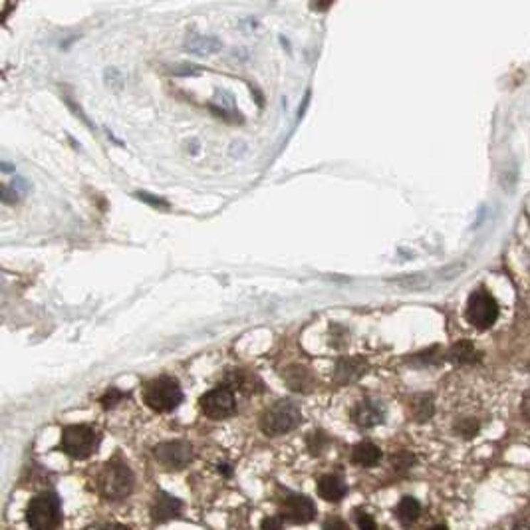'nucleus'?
Masks as SVG:
<instances>
[{
  "label": "nucleus",
  "mask_w": 530,
  "mask_h": 530,
  "mask_svg": "<svg viewBox=\"0 0 530 530\" xmlns=\"http://www.w3.org/2000/svg\"><path fill=\"white\" fill-rule=\"evenodd\" d=\"M135 487V477L131 473V469L128 467V463H123L120 459H112L103 473L100 474V481H98V489L102 493L103 499L108 501H123L128 499Z\"/></svg>",
  "instance_id": "f257e3e1"
},
{
  "label": "nucleus",
  "mask_w": 530,
  "mask_h": 530,
  "mask_svg": "<svg viewBox=\"0 0 530 530\" xmlns=\"http://www.w3.org/2000/svg\"><path fill=\"white\" fill-rule=\"evenodd\" d=\"M300 423H302V411L290 400H280L272 403L261 417V429L269 437L286 435L290 431H294Z\"/></svg>",
  "instance_id": "f03ea898"
},
{
  "label": "nucleus",
  "mask_w": 530,
  "mask_h": 530,
  "mask_svg": "<svg viewBox=\"0 0 530 530\" xmlns=\"http://www.w3.org/2000/svg\"><path fill=\"white\" fill-rule=\"evenodd\" d=\"M143 401H145L149 410L157 411V413H169V411L177 410L181 405L183 390L173 378H167V375L155 378V380L145 383Z\"/></svg>",
  "instance_id": "7ed1b4c3"
},
{
  "label": "nucleus",
  "mask_w": 530,
  "mask_h": 530,
  "mask_svg": "<svg viewBox=\"0 0 530 530\" xmlns=\"http://www.w3.org/2000/svg\"><path fill=\"white\" fill-rule=\"evenodd\" d=\"M62 521L60 514V499L52 491L36 494L28 502L26 509V522L32 530H56Z\"/></svg>",
  "instance_id": "20e7f679"
},
{
  "label": "nucleus",
  "mask_w": 530,
  "mask_h": 530,
  "mask_svg": "<svg viewBox=\"0 0 530 530\" xmlns=\"http://www.w3.org/2000/svg\"><path fill=\"white\" fill-rule=\"evenodd\" d=\"M100 433L90 425H68L62 429L60 449L72 459H88L98 451Z\"/></svg>",
  "instance_id": "39448f33"
},
{
  "label": "nucleus",
  "mask_w": 530,
  "mask_h": 530,
  "mask_svg": "<svg viewBox=\"0 0 530 530\" xmlns=\"http://www.w3.org/2000/svg\"><path fill=\"white\" fill-rule=\"evenodd\" d=\"M499 304L493 298V294L487 289H477L467 300L465 316L467 322L474 326L477 330H489L493 328L497 318H499Z\"/></svg>",
  "instance_id": "423d86ee"
},
{
  "label": "nucleus",
  "mask_w": 530,
  "mask_h": 530,
  "mask_svg": "<svg viewBox=\"0 0 530 530\" xmlns=\"http://www.w3.org/2000/svg\"><path fill=\"white\" fill-rule=\"evenodd\" d=\"M279 511L280 519L292 524H308L316 516L314 501L306 494L292 493V491H286L284 497H280Z\"/></svg>",
  "instance_id": "0eeeda50"
},
{
  "label": "nucleus",
  "mask_w": 530,
  "mask_h": 530,
  "mask_svg": "<svg viewBox=\"0 0 530 530\" xmlns=\"http://www.w3.org/2000/svg\"><path fill=\"white\" fill-rule=\"evenodd\" d=\"M153 455L169 471H181L193 461V447H191V443L181 441V439L165 441V443L155 447Z\"/></svg>",
  "instance_id": "6e6552de"
},
{
  "label": "nucleus",
  "mask_w": 530,
  "mask_h": 530,
  "mask_svg": "<svg viewBox=\"0 0 530 530\" xmlns=\"http://www.w3.org/2000/svg\"><path fill=\"white\" fill-rule=\"evenodd\" d=\"M201 411L211 419H227L237 411V398L231 388H214L201 398Z\"/></svg>",
  "instance_id": "1a4fd4ad"
},
{
  "label": "nucleus",
  "mask_w": 530,
  "mask_h": 530,
  "mask_svg": "<svg viewBox=\"0 0 530 530\" xmlns=\"http://www.w3.org/2000/svg\"><path fill=\"white\" fill-rule=\"evenodd\" d=\"M352 419L358 427H375V425H380V423L385 421V407H383L382 401L365 398V400H362L353 407Z\"/></svg>",
  "instance_id": "9d476101"
},
{
  "label": "nucleus",
  "mask_w": 530,
  "mask_h": 530,
  "mask_svg": "<svg viewBox=\"0 0 530 530\" xmlns=\"http://www.w3.org/2000/svg\"><path fill=\"white\" fill-rule=\"evenodd\" d=\"M368 372V362L360 358V355H348L338 360L334 368V382L340 385H348V383L358 382L363 373Z\"/></svg>",
  "instance_id": "9b49d317"
},
{
  "label": "nucleus",
  "mask_w": 530,
  "mask_h": 530,
  "mask_svg": "<svg viewBox=\"0 0 530 530\" xmlns=\"http://www.w3.org/2000/svg\"><path fill=\"white\" fill-rule=\"evenodd\" d=\"M183 511V502L175 499L173 494L159 491L151 504V519L155 522H167L173 519H179Z\"/></svg>",
  "instance_id": "f8f14e48"
},
{
  "label": "nucleus",
  "mask_w": 530,
  "mask_h": 530,
  "mask_svg": "<svg viewBox=\"0 0 530 530\" xmlns=\"http://www.w3.org/2000/svg\"><path fill=\"white\" fill-rule=\"evenodd\" d=\"M318 494L328 502H340L348 493V487L338 474H322L316 484Z\"/></svg>",
  "instance_id": "ddd939ff"
},
{
  "label": "nucleus",
  "mask_w": 530,
  "mask_h": 530,
  "mask_svg": "<svg viewBox=\"0 0 530 530\" xmlns=\"http://www.w3.org/2000/svg\"><path fill=\"white\" fill-rule=\"evenodd\" d=\"M282 378H284V383L289 385L292 391H298V393H306L314 388V378L308 368L304 365H289L284 372H282Z\"/></svg>",
  "instance_id": "4468645a"
},
{
  "label": "nucleus",
  "mask_w": 530,
  "mask_h": 530,
  "mask_svg": "<svg viewBox=\"0 0 530 530\" xmlns=\"http://www.w3.org/2000/svg\"><path fill=\"white\" fill-rule=\"evenodd\" d=\"M185 48L191 54H197V56H211V54H217L223 48V44H221L219 38L191 32L185 40Z\"/></svg>",
  "instance_id": "2eb2a0df"
},
{
  "label": "nucleus",
  "mask_w": 530,
  "mask_h": 530,
  "mask_svg": "<svg viewBox=\"0 0 530 530\" xmlns=\"http://www.w3.org/2000/svg\"><path fill=\"white\" fill-rule=\"evenodd\" d=\"M447 358H449V362H453L455 365H477L483 355L474 348L473 342L461 340V342L453 344V348L447 353Z\"/></svg>",
  "instance_id": "dca6fc26"
},
{
  "label": "nucleus",
  "mask_w": 530,
  "mask_h": 530,
  "mask_svg": "<svg viewBox=\"0 0 530 530\" xmlns=\"http://www.w3.org/2000/svg\"><path fill=\"white\" fill-rule=\"evenodd\" d=\"M352 463L358 467H375L382 461V449L372 441H362L352 449Z\"/></svg>",
  "instance_id": "f3484780"
},
{
  "label": "nucleus",
  "mask_w": 530,
  "mask_h": 530,
  "mask_svg": "<svg viewBox=\"0 0 530 530\" xmlns=\"http://www.w3.org/2000/svg\"><path fill=\"white\" fill-rule=\"evenodd\" d=\"M395 514H398V519L401 521V524L411 526V524L421 516V504H419L417 499H413V497H403L400 501V504H398V509H395Z\"/></svg>",
  "instance_id": "a211bd4d"
},
{
  "label": "nucleus",
  "mask_w": 530,
  "mask_h": 530,
  "mask_svg": "<svg viewBox=\"0 0 530 530\" xmlns=\"http://www.w3.org/2000/svg\"><path fill=\"white\" fill-rule=\"evenodd\" d=\"M411 413H413V419L423 423L427 419L433 417L435 413V403H433V398L429 393H421V395H415L411 400Z\"/></svg>",
  "instance_id": "6ab92c4d"
},
{
  "label": "nucleus",
  "mask_w": 530,
  "mask_h": 530,
  "mask_svg": "<svg viewBox=\"0 0 530 530\" xmlns=\"http://www.w3.org/2000/svg\"><path fill=\"white\" fill-rule=\"evenodd\" d=\"M328 443H330V439H328L324 431H312L306 437V445L312 455H320L326 447H328Z\"/></svg>",
  "instance_id": "aec40b11"
},
{
  "label": "nucleus",
  "mask_w": 530,
  "mask_h": 530,
  "mask_svg": "<svg viewBox=\"0 0 530 530\" xmlns=\"http://www.w3.org/2000/svg\"><path fill=\"white\" fill-rule=\"evenodd\" d=\"M443 360V353L439 352V348H429L425 352L417 353L413 358V362L419 363V368H425V365H439Z\"/></svg>",
  "instance_id": "412c9836"
},
{
  "label": "nucleus",
  "mask_w": 530,
  "mask_h": 530,
  "mask_svg": "<svg viewBox=\"0 0 530 530\" xmlns=\"http://www.w3.org/2000/svg\"><path fill=\"white\" fill-rule=\"evenodd\" d=\"M24 193H26V185H24L20 179H16L14 183H10V185L4 187V191H2V201H4V203H16Z\"/></svg>",
  "instance_id": "4be33fe9"
},
{
  "label": "nucleus",
  "mask_w": 530,
  "mask_h": 530,
  "mask_svg": "<svg viewBox=\"0 0 530 530\" xmlns=\"http://www.w3.org/2000/svg\"><path fill=\"white\" fill-rule=\"evenodd\" d=\"M479 429H481V425H479V421L473 417H467V419H461L459 423L455 425V431L461 435V437H465V439H471L474 437L477 433H479Z\"/></svg>",
  "instance_id": "5701e85b"
},
{
  "label": "nucleus",
  "mask_w": 530,
  "mask_h": 530,
  "mask_svg": "<svg viewBox=\"0 0 530 530\" xmlns=\"http://www.w3.org/2000/svg\"><path fill=\"white\" fill-rule=\"evenodd\" d=\"M391 465L395 467V469H410V467L415 465V457L411 455V453H407V451H401V453H398V455H393V459H391Z\"/></svg>",
  "instance_id": "b1692460"
},
{
  "label": "nucleus",
  "mask_w": 530,
  "mask_h": 530,
  "mask_svg": "<svg viewBox=\"0 0 530 530\" xmlns=\"http://www.w3.org/2000/svg\"><path fill=\"white\" fill-rule=\"evenodd\" d=\"M123 398H125V393H121V391H118V390H110L105 395H103L102 400H100V403H102L105 410H110V407H113V405H118V401H121Z\"/></svg>",
  "instance_id": "393cba45"
},
{
  "label": "nucleus",
  "mask_w": 530,
  "mask_h": 530,
  "mask_svg": "<svg viewBox=\"0 0 530 530\" xmlns=\"http://www.w3.org/2000/svg\"><path fill=\"white\" fill-rule=\"evenodd\" d=\"M355 522H358V529L360 530H378V524L373 521V516L368 514V512H360L355 516Z\"/></svg>",
  "instance_id": "a878e982"
},
{
  "label": "nucleus",
  "mask_w": 530,
  "mask_h": 530,
  "mask_svg": "<svg viewBox=\"0 0 530 530\" xmlns=\"http://www.w3.org/2000/svg\"><path fill=\"white\" fill-rule=\"evenodd\" d=\"M137 197H140L141 201H145V203H149V205L153 207V209H161V211H167L169 205L163 201V199H157V197H153V195H147V193H137Z\"/></svg>",
  "instance_id": "bb28decb"
},
{
  "label": "nucleus",
  "mask_w": 530,
  "mask_h": 530,
  "mask_svg": "<svg viewBox=\"0 0 530 530\" xmlns=\"http://www.w3.org/2000/svg\"><path fill=\"white\" fill-rule=\"evenodd\" d=\"M324 530H350L348 522L338 519V516H330L328 521L324 522Z\"/></svg>",
  "instance_id": "cd10ccee"
},
{
  "label": "nucleus",
  "mask_w": 530,
  "mask_h": 530,
  "mask_svg": "<svg viewBox=\"0 0 530 530\" xmlns=\"http://www.w3.org/2000/svg\"><path fill=\"white\" fill-rule=\"evenodd\" d=\"M282 519L280 516H269V519H264L262 521L261 530H280L282 529Z\"/></svg>",
  "instance_id": "c85d7f7f"
},
{
  "label": "nucleus",
  "mask_w": 530,
  "mask_h": 530,
  "mask_svg": "<svg viewBox=\"0 0 530 530\" xmlns=\"http://www.w3.org/2000/svg\"><path fill=\"white\" fill-rule=\"evenodd\" d=\"M522 413H524V417L530 421V390L524 393V398H522Z\"/></svg>",
  "instance_id": "c756f323"
},
{
  "label": "nucleus",
  "mask_w": 530,
  "mask_h": 530,
  "mask_svg": "<svg viewBox=\"0 0 530 530\" xmlns=\"http://www.w3.org/2000/svg\"><path fill=\"white\" fill-rule=\"evenodd\" d=\"M219 473L224 474V477H231V473H233V471H231V467L227 465V463H221V467H219Z\"/></svg>",
  "instance_id": "7c9ffc66"
},
{
  "label": "nucleus",
  "mask_w": 530,
  "mask_h": 530,
  "mask_svg": "<svg viewBox=\"0 0 530 530\" xmlns=\"http://www.w3.org/2000/svg\"><path fill=\"white\" fill-rule=\"evenodd\" d=\"M100 530H128L125 526H115V524H108V526H102Z\"/></svg>",
  "instance_id": "2f4dec72"
},
{
  "label": "nucleus",
  "mask_w": 530,
  "mask_h": 530,
  "mask_svg": "<svg viewBox=\"0 0 530 530\" xmlns=\"http://www.w3.org/2000/svg\"><path fill=\"white\" fill-rule=\"evenodd\" d=\"M512 530H530V524H516Z\"/></svg>",
  "instance_id": "473e14b6"
},
{
  "label": "nucleus",
  "mask_w": 530,
  "mask_h": 530,
  "mask_svg": "<svg viewBox=\"0 0 530 530\" xmlns=\"http://www.w3.org/2000/svg\"><path fill=\"white\" fill-rule=\"evenodd\" d=\"M429 530H449V529H447L445 524H435V526H431Z\"/></svg>",
  "instance_id": "72a5a7b5"
},
{
  "label": "nucleus",
  "mask_w": 530,
  "mask_h": 530,
  "mask_svg": "<svg viewBox=\"0 0 530 530\" xmlns=\"http://www.w3.org/2000/svg\"><path fill=\"white\" fill-rule=\"evenodd\" d=\"M529 370H530V363H529Z\"/></svg>",
  "instance_id": "f704fd0d"
}]
</instances>
